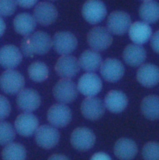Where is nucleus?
Here are the masks:
<instances>
[{
    "mask_svg": "<svg viewBox=\"0 0 159 160\" xmlns=\"http://www.w3.org/2000/svg\"><path fill=\"white\" fill-rule=\"evenodd\" d=\"M52 46V39L46 32L37 31L23 38L21 43L22 54L26 57H32L34 54H44Z\"/></svg>",
    "mask_w": 159,
    "mask_h": 160,
    "instance_id": "f257e3e1",
    "label": "nucleus"
},
{
    "mask_svg": "<svg viewBox=\"0 0 159 160\" xmlns=\"http://www.w3.org/2000/svg\"><path fill=\"white\" fill-rule=\"evenodd\" d=\"M87 41L92 49L97 52L107 49L111 45L113 38L107 28L95 26L88 32Z\"/></svg>",
    "mask_w": 159,
    "mask_h": 160,
    "instance_id": "f03ea898",
    "label": "nucleus"
},
{
    "mask_svg": "<svg viewBox=\"0 0 159 160\" xmlns=\"http://www.w3.org/2000/svg\"><path fill=\"white\" fill-rule=\"evenodd\" d=\"M24 76L16 70H6L0 76V88L6 94L19 93L24 89Z\"/></svg>",
    "mask_w": 159,
    "mask_h": 160,
    "instance_id": "7ed1b4c3",
    "label": "nucleus"
},
{
    "mask_svg": "<svg viewBox=\"0 0 159 160\" xmlns=\"http://www.w3.org/2000/svg\"><path fill=\"white\" fill-rule=\"evenodd\" d=\"M54 98L62 104H67L74 101L78 95L76 84L70 79H61L53 88Z\"/></svg>",
    "mask_w": 159,
    "mask_h": 160,
    "instance_id": "20e7f679",
    "label": "nucleus"
},
{
    "mask_svg": "<svg viewBox=\"0 0 159 160\" xmlns=\"http://www.w3.org/2000/svg\"><path fill=\"white\" fill-rule=\"evenodd\" d=\"M47 118L52 126L63 128L70 122L72 111L65 104L57 103L50 107L47 113Z\"/></svg>",
    "mask_w": 159,
    "mask_h": 160,
    "instance_id": "39448f33",
    "label": "nucleus"
},
{
    "mask_svg": "<svg viewBox=\"0 0 159 160\" xmlns=\"http://www.w3.org/2000/svg\"><path fill=\"white\" fill-rule=\"evenodd\" d=\"M60 139L59 131L54 126L44 124L38 128L35 132V140L37 145L49 149L55 146Z\"/></svg>",
    "mask_w": 159,
    "mask_h": 160,
    "instance_id": "423d86ee",
    "label": "nucleus"
},
{
    "mask_svg": "<svg viewBox=\"0 0 159 160\" xmlns=\"http://www.w3.org/2000/svg\"><path fill=\"white\" fill-rule=\"evenodd\" d=\"M95 142V136L93 131L85 127L75 129L70 136L72 146L79 151H85L91 149Z\"/></svg>",
    "mask_w": 159,
    "mask_h": 160,
    "instance_id": "0eeeda50",
    "label": "nucleus"
},
{
    "mask_svg": "<svg viewBox=\"0 0 159 160\" xmlns=\"http://www.w3.org/2000/svg\"><path fill=\"white\" fill-rule=\"evenodd\" d=\"M131 26V18L130 15L120 11L112 12L107 21V29L114 34L122 35L125 34Z\"/></svg>",
    "mask_w": 159,
    "mask_h": 160,
    "instance_id": "6e6552de",
    "label": "nucleus"
},
{
    "mask_svg": "<svg viewBox=\"0 0 159 160\" xmlns=\"http://www.w3.org/2000/svg\"><path fill=\"white\" fill-rule=\"evenodd\" d=\"M77 39L75 35L69 31L56 32L52 39V46L57 52L62 55H69L77 46Z\"/></svg>",
    "mask_w": 159,
    "mask_h": 160,
    "instance_id": "1a4fd4ad",
    "label": "nucleus"
},
{
    "mask_svg": "<svg viewBox=\"0 0 159 160\" xmlns=\"http://www.w3.org/2000/svg\"><path fill=\"white\" fill-rule=\"evenodd\" d=\"M82 14L89 23L97 24L105 18L107 14L106 6L100 1H87L82 6Z\"/></svg>",
    "mask_w": 159,
    "mask_h": 160,
    "instance_id": "9d476101",
    "label": "nucleus"
},
{
    "mask_svg": "<svg viewBox=\"0 0 159 160\" xmlns=\"http://www.w3.org/2000/svg\"><path fill=\"white\" fill-rule=\"evenodd\" d=\"M41 102L39 94L34 89L24 88L17 95L16 103L19 109L31 112L39 108Z\"/></svg>",
    "mask_w": 159,
    "mask_h": 160,
    "instance_id": "9b49d317",
    "label": "nucleus"
},
{
    "mask_svg": "<svg viewBox=\"0 0 159 160\" xmlns=\"http://www.w3.org/2000/svg\"><path fill=\"white\" fill-rule=\"evenodd\" d=\"M102 82L100 77L94 72H86L79 79L78 91L87 97L97 94L102 89Z\"/></svg>",
    "mask_w": 159,
    "mask_h": 160,
    "instance_id": "f8f14e48",
    "label": "nucleus"
},
{
    "mask_svg": "<svg viewBox=\"0 0 159 160\" xmlns=\"http://www.w3.org/2000/svg\"><path fill=\"white\" fill-rule=\"evenodd\" d=\"M79 60L71 55H62L55 64V71L62 79H70L74 77L80 70Z\"/></svg>",
    "mask_w": 159,
    "mask_h": 160,
    "instance_id": "ddd939ff",
    "label": "nucleus"
},
{
    "mask_svg": "<svg viewBox=\"0 0 159 160\" xmlns=\"http://www.w3.org/2000/svg\"><path fill=\"white\" fill-rule=\"evenodd\" d=\"M125 68L123 64L117 59L107 58L100 66V74L103 78L110 82L120 80L123 76Z\"/></svg>",
    "mask_w": 159,
    "mask_h": 160,
    "instance_id": "4468645a",
    "label": "nucleus"
},
{
    "mask_svg": "<svg viewBox=\"0 0 159 160\" xmlns=\"http://www.w3.org/2000/svg\"><path fill=\"white\" fill-rule=\"evenodd\" d=\"M57 10L50 2H38L34 9L33 16L36 22L42 26H48L55 21L57 17Z\"/></svg>",
    "mask_w": 159,
    "mask_h": 160,
    "instance_id": "2eb2a0df",
    "label": "nucleus"
},
{
    "mask_svg": "<svg viewBox=\"0 0 159 160\" xmlns=\"http://www.w3.org/2000/svg\"><path fill=\"white\" fill-rule=\"evenodd\" d=\"M14 127L16 132L21 136H30L38 129L39 121L37 118L31 112H23L16 118Z\"/></svg>",
    "mask_w": 159,
    "mask_h": 160,
    "instance_id": "dca6fc26",
    "label": "nucleus"
},
{
    "mask_svg": "<svg viewBox=\"0 0 159 160\" xmlns=\"http://www.w3.org/2000/svg\"><path fill=\"white\" fill-rule=\"evenodd\" d=\"M82 115L89 120H97L105 112V104L99 98L87 97L82 101L80 106Z\"/></svg>",
    "mask_w": 159,
    "mask_h": 160,
    "instance_id": "f3484780",
    "label": "nucleus"
},
{
    "mask_svg": "<svg viewBox=\"0 0 159 160\" xmlns=\"http://www.w3.org/2000/svg\"><path fill=\"white\" fill-rule=\"evenodd\" d=\"M22 54L13 44H6L0 49V65L4 68L12 69L21 62Z\"/></svg>",
    "mask_w": 159,
    "mask_h": 160,
    "instance_id": "a211bd4d",
    "label": "nucleus"
},
{
    "mask_svg": "<svg viewBox=\"0 0 159 160\" xmlns=\"http://www.w3.org/2000/svg\"><path fill=\"white\" fill-rule=\"evenodd\" d=\"M137 79L146 88H152L159 82V68L151 63L142 64L137 72Z\"/></svg>",
    "mask_w": 159,
    "mask_h": 160,
    "instance_id": "6ab92c4d",
    "label": "nucleus"
},
{
    "mask_svg": "<svg viewBox=\"0 0 159 160\" xmlns=\"http://www.w3.org/2000/svg\"><path fill=\"white\" fill-rule=\"evenodd\" d=\"M115 155L120 160H131L138 152V148L133 140L122 138L118 139L113 148Z\"/></svg>",
    "mask_w": 159,
    "mask_h": 160,
    "instance_id": "aec40b11",
    "label": "nucleus"
},
{
    "mask_svg": "<svg viewBox=\"0 0 159 160\" xmlns=\"http://www.w3.org/2000/svg\"><path fill=\"white\" fill-rule=\"evenodd\" d=\"M104 104L109 111L113 113H119L127 106L128 98L122 91L111 90L105 97Z\"/></svg>",
    "mask_w": 159,
    "mask_h": 160,
    "instance_id": "412c9836",
    "label": "nucleus"
},
{
    "mask_svg": "<svg viewBox=\"0 0 159 160\" xmlns=\"http://www.w3.org/2000/svg\"><path fill=\"white\" fill-rule=\"evenodd\" d=\"M122 57L126 64L130 66L136 67L141 65L145 61L147 52L142 46L130 44L124 49Z\"/></svg>",
    "mask_w": 159,
    "mask_h": 160,
    "instance_id": "4be33fe9",
    "label": "nucleus"
},
{
    "mask_svg": "<svg viewBox=\"0 0 159 160\" xmlns=\"http://www.w3.org/2000/svg\"><path fill=\"white\" fill-rule=\"evenodd\" d=\"M152 30L150 25L142 21H136L131 24L128 34L130 39L138 45L147 42L152 36Z\"/></svg>",
    "mask_w": 159,
    "mask_h": 160,
    "instance_id": "5701e85b",
    "label": "nucleus"
},
{
    "mask_svg": "<svg viewBox=\"0 0 159 160\" xmlns=\"http://www.w3.org/2000/svg\"><path fill=\"white\" fill-rule=\"evenodd\" d=\"M78 60L80 67L88 72L97 71L102 63V59L100 54L92 49L85 50L81 53Z\"/></svg>",
    "mask_w": 159,
    "mask_h": 160,
    "instance_id": "b1692460",
    "label": "nucleus"
},
{
    "mask_svg": "<svg viewBox=\"0 0 159 160\" xmlns=\"http://www.w3.org/2000/svg\"><path fill=\"white\" fill-rule=\"evenodd\" d=\"M15 31L24 36L31 34L36 26V21L32 15L27 12H21L16 15L13 21Z\"/></svg>",
    "mask_w": 159,
    "mask_h": 160,
    "instance_id": "393cba45",
    "label": "nucleus"
},
{
    "mask_svg": "<svg viewBox=\"0 0 159 160\" xmlns=\"http://www.w3.org/2000/svg\"><path fill=\"white\" fill-rule=\"evenodd\" d=\"M140 109L143 115L150 120L159 119V96L154 94L145 97L141 102Z\"/></svg>",
    "mask_w": 159,
    "mask_h": 160,
    "instance_id": "a878e982",
    "label": "nucleus"
},
{
    "mask_svg": "<svg viewBox=\"0 0 159 160\" xmlns=\"http://www.w3.org/2000/svg\"><path fill=\"white\" fill-rule=\"evenodd\" d=\"M139 16L146 23H154L159 20V3L155 1H144L139 8Z\"/></svg>",
    "mask_w": 159,
    "mask_h": 160,
    "instance_id": "bb28decb",
    "label": "nucleus"
},
{
    "mask_svg": "<svg viewBox=\"0 0 159 160\" xmlns=\"http://www.w3.org/2000/svg\"><path fill=\"white\" fill-rule=\"evenodd\" d=\"M1 156L3 160H25L26 150L20 143L11 142L3 148Z\"/></svg>",
    "mask_w": 159,
    "mask_h": 160,
    "instance_id": "cd10ccee",
    "label": "nucleus"
},
{
    "mask_svg": "<svg viewBox=\"0 0 159 160\" xmlns=\"http://www.w3.org/2000/svg\"><path fill=\"white\" fill-rule=\"evenodd\" d=\"M29 78L35 82H42L48 78L49 68L43 62H32L27 69Z\"/></svg>",
    "mask_w": 159,
    "mask_h": 160,
    "instance_id": "c85d7f7f",
    "label": "nucleus"
},
{
    "mask_svg": "<svg viewBox=\"0 0 159 160\" xmlns=\"http://www.w3.org/2000/svg\"><path fill=\"white\" fill-rule=\"evenodd\" d=\"M15 136V130L12 124L7 121H0V145L11 143Z\"/></svg>",
    "mask_w": 159,
    "mask_h": 160,
    "instance_id": "c756f323",
    "label": "nucleus"
},
{
    "mask_svg": "<svg viewBox=\"0 0 159 160\" xmlns=\"http://www.w3.org/2000/svg\"><path fill=\"white\" fill-rule=\"evenodd\" d=\"M142 154L144 160H159V143L152 141L146 143Z\"/></svg>",
    "mask_w": 159,
    "mask_h": 160,
    "instance_id": "7c9ffc66",
    "label": "nucleus"
},
{
    "mask_svg": "<svg viewBox=\"0 0 159 160\" xmlns=\"http://www.w3.org/2000/svg\"><path fill=\"white\" fill-rule=\"evenodd\" d=\"M16 1H0V16H8L12 14L17 6Z\"/></svg>",
    "mask_w": 159,
    "mask_h": 160,
    "instance_id": "2f4dec72",
    "label": "nucleus"
},
{
    "mask_svg": "<svg viewBox=\"0 0 159 160\" xmlns=\"http://www.w3.org/2000/svg\"><path fill=\"white\" fill-rule=\"evenodd\" d=\"M11 110V104L8 99L0 94V121L6 119L10 114Z\"/></svg>",
    "mask_w": 159,
    "mask_h": 160,
    "instance_id": "473e14b6",
    "label": "nucleus"
},
{
    "mask_svg": "<svg viewBox=\"0 0 159 160\" xmlns=\"http://www.w3.org/2000/svg\"><path fill=\"white\" fill-rule=\"evenodd\" d=\"M150 44L152 49L159 54V30L156 31L152 36Z\"/></svg>",
    "mask_w": 159,
    "mask_h": 160,
    "instance_id": "72a5a7b5",
    "label": "nucleus"
},
{
    "mask_svg": "<svg viewBox=\"0 0 159 160\" xmlns=\"http://www.w3.org/2000/svg\"><path fill=\"white\" fill-rule=\"evenodd\" d=\"M90 160H112L108 154L104 152H98L95 153Z\"/></svg>",
    "mask_w": 159,
    "mask_h": 160,
    "instance_id": "f704fd0d",
    "label": "nucleus"
},
{
    "mask_svg": "<svg viewBox=\"0 0 159 160\" xmlns=\"http://www.w3.org/2000/svg\"><path fill=\"white\" fill-rule=\"evenodd\" d=\"M17 4L23 8H31L35 5L37 1H16Z\"/></svg>",
    "mask_w": 159,
    "mask_h": 160,
    "instance_id": "c9c22d12",
    "label": "nucleus"
},
{
    "mask_svg": "<svg viewBox=\"0 0 159 160\" xmlns=\"http://www.w3.org/2000/svg\"><path fill=\"white\" fill-rule=\"evenodd\" d=\"M47 160H70L66 156L61 154H54L51 155Z\"/></svg>",
    "mask_w": 159,
    "mask_h": 160,
    "instance_id": "e433bc0d",
    "label": "nucleus"
},
{
    "mask_svg": "<svg viewBox=\"0 0 159 160\" xmlns=\"http://www.w3.org/2000/svg\"><path fill=\"white\" fill-rule=\"evenodd\" d=\"M6 23L4 21V19L0 16V37L3 35L5 30H6Z\"/></svg>",
    "mask_w": 159,
    "mask_h": 160,
    "instance_id": "4c0bfd02",
    "label": "nucleus"
}]
</instances>
